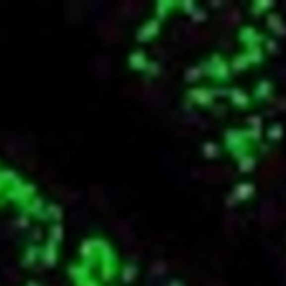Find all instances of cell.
<instances>
[{
  "instance_id": "obj_1",
  "label": "cell",
  "mask_w": 286,
  "mask_h": 286,
  "mask_svg": "<svg viewBox=\"0 0 286 286\" xmlns=\"http://www.w3.org/2000/svg\"><path fill=\"white\" fill-rule=\"evenodd\" d=\"M65 221L29 174L0 161V286H57Z\"/></svg>"
},
{
  "instance_id": "obj_2",
  "label": "cell",
  "mask_w": 286,
  "mask_h": 286,
  "mask_svg": "<svg viewBox=\"0 0 286 286\" xmlns=\"http://www.w3.org/2000/svg\"><path fill=\"white\" fill-rule=\"evenodd\" d=\"M69 278L72 286H176L104 236L82 241L69 265Z\"/></svg>"
}]
</instances>
